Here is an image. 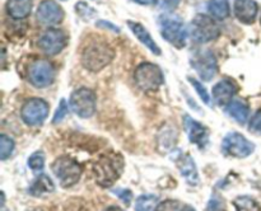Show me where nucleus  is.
<instances>
[{
  "label": "nucleus",
  "instance_id": "obj_10",
  "mask_svg": "<svg viewBox=\"0 0 261 211\" xmlns=\"http://www.w3.org/2000/svg\"><path fill=\"white\" fill-rule=\"evenodd\" d=\"M20 114L28 126H38L48 116V104L41 98H31L23 104Z\"/></svg>",
  "mask_w": 261,
  "mask_h": 211
},
{
  "label": "nucleus",
  "instance_id": "obj_22",
  "mask_svg": "<svg viewBox=\"0 0 261 211\" xmlns=\"http://www.w3.org/2000/svg\"><path fill=\"white\" fill-rule=\"evenodd\" d=\"M206 8H208V12L211 13L212 17L219 20L226 19L231 13L228 0H209Z\"/></svg>",
  "mask_w": 261,
  "mask_h": 211
},
{
  "label": "nucleus",
  "instance_id": "obj_28",
  "mask_svg": "<svg viewBox=\"0 0 261 211\" xmlns=\"http://www.w3.org/2000/svg\"><path fill=\"white\" fill-rule=\"evenodd\" d=\"M189 80H190L191 85L194 86V89L196 91V93L199 94V97L201 98V101H203L205 104H208V106H211V104H212L211 103V97H209V94H208V92H206L205 86H204L203 84L200 83V81H198L196 79H194V78H189Z\"/></svg>",
  "mask_w": 261,
  "mask_h": 211
},
{
  "label": "nucleus",
  "instance_id": "obj_32",
  "mask_svg": "<svg viewBox=\"0 0 261 211\" xmlns=\"http://www.w3.org/2000/svg\"><path fill=\"white\" fill-rule=\"evenodd\" d=\"M114 193L120 198V200L124 201L125 205H130L133 198L132 191L125 190V188H116V190H114Z\"/></svg>",
  "mask_w": 261,
  "mask_h": 211
},
{
  "label": "nucleus",
  "instance_id": "obj_34",
  "mask_svg": "<svg viewBox=\"0 0 261 211\" xmlns=\"http://www.w3.org/2000/svg\"><path fill=\"white\" fill-rule=\"evenodd\" d=\"M96 25L98 28H102V29H109V31H114V32L119 33L120 32V28L117 25H115L114 23L109 22V20H98L96 23Z\"/></svg>",
  "mask_w": 261,
  "mask_h": 211
},
{
  "label": "nucleus",
  "instance_id": "obj_37",
  "mask_svg": "<svg viewBox=\"0 0 261 211\" xmlns=\"http://www.w3.org/2000/svg\"><path fill=\"white\" fill-rule=\"evenodd\" d=\"M180 211H195V208L191 207L190 205H182V206H181Z\"/></svg>",
  "mask_w": 261,
  "mask_h": 211
},
{
  "label": "nucleus",
  "instance_id": "obj_15",
  "mask_svg": "<svg viewBox=\"0 0 261 211\" xmlns=\"http://www.w3.org/2000/svg\"><path fill=\"white\" fill-rule=\"evenodd\" d=\"M234 17L244 24H252L257 15V4L254 0H234Z\"/></svg>",
  "mask_w": 261,
  "mask_h": 211
},
{
  "label": "nucleus",
  "instance_id": "obj_21",
  "mask_svg": "<svg viewBox=\"0 0 261 211\" xmlns=\"http://www.w3.org/2000/svg\"><path fill=\"white\" fill-rule=\"evenodd\" d=\"M226 112L232 118L236 119L239 124L244 125L247 121V117H249V106L242 99H233L227 106Z\"/></svg>",
  "mask_w": 261,
  "mask_h": 211
},
{
  "label": "nucleus",
  "instance_id": "obj_14",
  "mask_svg": "<svg viewBox=\"0 0 261 211\" xmlns=\"http://www.w3.org/2000/svg\"><path fill=\"white\" fill-rule=\"evenodd\" d=\"M184 124H185V129L188 131L189 139L193 144L198 145L199 147L204 149L208 145L209 141V131L204 125L198 122L196 119L191 118L189 114L184 117Z\"/></svg>",
  "mask_w": 261,
  "mask_h": 211
},
{
  "label": "nucleus",
  "instance_id": "obj_24",
  "mask_svg": "<svg viewBox=\"0 0 261 211\" xmlns=\"http://www.w3.org/2000/svg\"><path fill=\"white\" fill-rule=\"evenodd\" d=\"M234 206H236L237 211H260L259 205L255 200L247 196H240L234 200Z\"/></svg>",
  "mask_w": 261,
  "mask_h": 211
},
{
  "label": "nucleus",
  "instance_id": "obj_8",
  "mask_svg": "<svg viewBox=\"0 0 261 211\" xmlns=\"http://www.w3.org/2000/svg\"><path fill=\"white\" fill-rule=\"evenodd\" d=\"M224 154L234 158H247L255 150V145L239 132H229L222 142Z\"/></svg>",
  "mask_w": 261,
  "mask_h": 211
},
{
  "label": "nucleus",
  "instance_id": "obj_9",
  "mask_svg": "<svg viewBox=\"0 0 261 211\" xmlns=\"http://www.w3.org/2000/svg\"><path fill=\"white\" fill-rule=\"evenodd\" d=\"M190 63L204 81H211L218 73V64H217L216 56L211 50L198 51Z\"/></svg>",
  "mask_w": 261,
  "mask_h": 211
},
{
  "label": "nucleus",
  "instance_id": "obj_19",
  "mask_svg": "<svg viewBox=\"0 0 261 211\" xmlns=\"http://www.w3.org/2000/svg\"><path fill=\"white\" fill-rule=\"evenodd\" d=\"M54 191H55V186H54L50 177L46 174L38 175L28 188V193L35 196V197H43V196L53 193Z\"/></svg>",
  "mask_w": 261,
  "mask_h": 211
},
{
  "label": "nucleus",
  "instance_id": "obj_5",
  "mask_svg": "<svg viewBox=\"0 0 261 211\" xmlns=\"http://www.w3.org/2000/svg\"><path fill=\"white\" fill-rule=\"evenodd\" d=\"M134 80L142 91L153 92L162 85L165 76L158 65L152 63H143L135 69Z\"/></svg>",
  "mask_w": 261,
  "mask_h": 211
},
{
  "label": "nucleus",
  "instance_id": "obj_35",
  "mask_svg": "<svg viewBox=\"0 0 261 211\" xmlns=\"http://www.w3.org/2000/svg\"><path fill=\"white\" fill-rule=\"evenodd\" d=\"M208 211H223V205L218 198H212L208 205Z\"/></svg>",
  "mask_w": 261,
  "mask_h": 211
},
{
  "label": "nucleus",
  "instance_id": "obj_4",
  "mask_svg": "<svg viewBox=\"0 0 261 211\" xmlns=\"http://www.w3.org/2000/svg\"><path fill=\"white\" fill-rule=\"evenodd\" d=\"M54 174L60 182L61 187L68 188L75 185L82 175V165L70 157H59L51 165Z\"/></svg>",
  "mask_w": 261,
  "mask_h": 211
},
{
  "label": "nucleus",
  "instance_id": "obj_7",
  "mask_svg": "<svg viewBox=\"0 0 261 211\" xmlns=\"http://www.w3.org/2000/svg\"><path fill=\"white\" fill-rule=\"evenodd\" d=\"M219 25L212 17L198 14L191 23V37L198 43H206L219 37Z\"/></svg>",
  "mask_w": 261,
  "mask_h": 211
},
{
  "label": "nucleus",
  "instance_id": "obj_38",
  "mask_svg": "<svg viewBox=\"0 0 261 211\" xmlns=\"http://www.w3.org/2000/svg\"><path fill=\"white\" fill-rule=\"evenodd\" d=\"M105 211H122V210L120 207H117V206H111V207H107Z\"/></svg>",
  "mask_w": 261,
  "mask_h": 211
},
{
  "label": "nucleus",
  "instance_id": "obj_17",
  "mask_svg": "<svg viewBox=\"0 0 261 211\" xmlns=\"http://www.w3.org/2000/svg\"><path fill=\"white\" fill-rule=\"evenodd\" d=\"M176 164L180 169L181 175L188 180L189 185L198 186L199 185V174L198 168H196L195 162L189 154H180L176 158Z\"/></svg>",
  "mask_w": 261,
  "mask_h": 211
},
{
  "label": "nucleus",
  "instance_id": "obj_30",
  "mask_svg": "<svg viewBox=\"0 0 261 211\" xmlns=\"http://www.w3.org/2000/svg\"><path fill=\"white\" fill-rule=\"evenodd\" d=\"M250 131L254 132L256 135H261V109L255 113V116L252 117L251 121L249 125Z\"/></svg>",
  "mask_w": 261,
  "mask_h": 211
},
{
  "label": "nucleus",
  "instance_id": "obj_29",
  "mask_svg": "<svg viewBox=\"0 0 261 211\" xmlns=\"http://www.w3.org/2000/svg\"><path fill=\"white\" fill-rule=\"evenodd\" d=\"M66 113H68V104H66L65 99H61L60 104L58 107V111L55 112V116H54L53 122L54 124H59V122L63 121L65 118Z\"/></svg>",
  "mask_w": 261,
  "mask_h": 211
},
{
  "label": "nucleus",
  "instance_id": "obj_16",
  "mask_svg": "<svg viewBox=\"0 0 261 211\" xmlns=\"http://www.w3.org/2000/svg\"><path fill=\"white\" fill-rule=\"evenodd\" d=\"M237 92V86L233 81L223 79L217 83L213 88V98L218 106H228Z\"/></svg>",
  "mask_w": 261,
  "mask_h": 211
},
{
  "label": "nucleus",
  "instance_id": "obj_3",
  "mask_svg": "<svg viewBox=\"0 0 261 211\" xmlns=\"http://www.w3.org/2000/svg\"><path fill=\"white\" fill-rule=\"evenodd\" d=\"M161 35L168 43L177 48H184L188 40V31L182 20L176 15L165 14L160 18Z\"/></svg>",
  "mask_w": 261,
  "mask_h": 211
},
{
  "label": "nucleus",
  "instance_id": "obj_18",
  "mask_svg": "<svg viewBox=\"0 0 261 211\" xmlns=\"http://www.w3.org/2000/svg\"><path fill=\"white\" fill-rule=\"evenodd\" d=\"M127 25H129L130 31L135 35V37H137L145 47H148V50H149L150 52L154 53V55H161L160 46L155 43V41L153 40V37L150 36V33L148 32V29L144 25L137 22H132V20L127 22Z\"/></svg>",
  "mask_w": 261,
  "mask_h": 211
},
{
  "label": "nucleus",
  "instance_id": "obj_31",
  "mask_svg": "<svg viewBox=\"0 0 261 211\" xmlns=\"http://www.w3.org/2000/svg\"><path fill=\"white\" fill-rule=\"evenodd\" d=\"M180 203L177 202V201H165L163 203H161L160 206L157 207V211H180L181 208Z\"/></svg>",
  "mask_w": 261,
  "mask_h": 211
},
{
  "label": "nucleus",
  "instance_id": "obj_25",
  "mask_svg": "<svg viewBox=\"0 0 261 211\" xmlns=\"http://www.w3.org/2000/svg\"><path fill=\"white\" fill-rule=\"evenodd\" d=\"M13 150H14V141H13V139L8 136V135L3 134L0 136V159H8L12 155Z\"/></svg>",
  "mask_w": 261,
  "mask_h": 211
},
{
  "label": "nucleus",
  "instance_id": "obj_6",
  "mask_svg": "<svg viewBox=\"0 0 261 211\" xmlns=\"http://www.w3.org/2000/svg\"><path fill=\"white\" fill-rule=\"evenodd\" d=\"M96 93L92 89L79 88L70 94V108L76 116L82 118L92 117L96 112Z\"/></svg>",
  "mask_w": 261,
  "mask_h": 211
},
{
  "label": "nucleus",
  "instance_id": "obj_2",
  "mask_svg": "<svg viewBox=\"0 0 261 211\" xmlns=\"http://www.w3.org/2000/svg\"><path fill=\"white\" fill-rule=\"evenodd\" d=\"M114 58V50L106 42H92L82 53V64L89 71L102 70Z\"/></svg>",
  "mask_w": 261,
  "mask_h": 211
},
{
  "label": "nucleus",
  "instance_id": "obj_39",
  "mask_svg": "<svg viewBox=\"0 0 261 211\" xmlns=\"http://www.w3.org/2000/svg\"><path fill=\"white\" fill-rule=\"evenodd\" d=\"M2 211H5V210H4V208H2Z\"/></svg>",
  "mask_w": 261,
  "mask_h": 211
},
{
  "label": "nucleus",
  "instance_id": "obj_11",
  "mask_svg": "<svg viewBox=\"0 0 261 211\" xmlns=\"http://www.w3.org/2000/svg\"><path fill=\"white\" fill-rule=\"evenodd\" d=\"M68 43V36L65 32L58 28H51L47 29L42 36L40 37L38 45L42 48V51L47 55H58L59 52L64 50V47Z\"/></svg>",
  "mask_w": 261,
  "mask_h": 211
},
{
  "label": "nucleus",
  "instance_id": "obj_23",
  "mask_svg": "<svg viewBox=\"0 0 261 211\" xmlns=\"http://www.w3.org/2000/svg\"><path fill=\"white\" fill-rule=\"evenodd\" d=\"M160 206L158 197L154 195H142L138 197L135 202V210L137 211H155Z\"/></svg>",
  "mask_w": 261,
  "mask_h": 211
},
{
  "label": "nucleus",
  "instance_id": "obj_12",
  "mask_svg": "<svg viewBox=\"0 0 261 211\" xmlns=\"http://www.w3.org/2000/svg\"><path fill=\"white\" fill-rule=\"evenodd\" d=\"M55 79V70L51 63L46 60H36L30 68V80L37 88L48 86Z\"/></svg>",
  "mask_w": 261,
  "mask_h": 211
},
{
  "label": "nucleus",
  "instance_id": "obj_13",
  "mask_svg": "<svg viewBox=\"0 0 261 211\" xmlns=\"http://www.w3.org/2000/svg\"><path fill=\"white\" fill-rule=\"evenodd\" d=\"M36 18L38 22L45 25H55L63 20L64 12L60 5L54 0H43L38 5Z\"/></svg>",
  "mask_w": 261,
  "mask_h": 211
},
{
  "label": "nucleus",
  "instance_id": "obj_33",
  "mask_svg": "<svg viewBox=\"0 0 261 211\" xmlns=\"http://www.w3.org/2000/svg\"><path fill=\"white\" fill-rule=\"evenodd\" d=\"M155 4L163 10H173L180 4V0H157Z\"/></svg>",
  "mask_w": 261,
  "mask_h": 211
},
{
  "label": "nucleus",
  "instance_id": "obj_20",
  "mask_svg": "<svg viewBox=\"0 0 261 211\" xmlns=\"http://www.w3.org/2000/svg\"><path fill=\"white\" fill-rule=\"evenodd\" d=\"M32 9V0H8L7 12L14 19H24Z\"/></svg>",
  "mask_w": 261,
  "mask_h": 211
},
{
  "label": "nucleus",
  "instance_id": "obj_40",
  "mask_svg": "<svg viewBox=\"0 0 261 211\" xmlns=\"http://www.w3.org/2000/svg\"><path fill=\"white\" fill-rule=\"evenodd\" d=\"M64 2H65V0H64Z\"/></svg>",
  "mask_w": 261,
  "mask_h": 211
},
{
  "label": "nucleus",
  "instance_id": "obj_36",
  "mask_svg": "<svg viewBox=\"0 0 261 211\" xmlns=\"http://www.w3.org/2000/svg\"><path fill=\"white\" fill-rule=\"evenodd\" d=\"M132 2L137 3V4H140V5H149V4H153V3H155L157 0H132Z\"/></svg>",
  "mask_w": 261,
  "mask_h": 211
},
{
  "label": "nucleus",
  "instance_id": "obj_26",
  "mask_svg": "<svg viewBox=\"0 0 261 211\" xmlns=\"http://www.w3.org/2000/svg\"><path fill=\"white\" fill-rule=\"evenodd\" d=\"M45 165V155L42 152H36L28 159V167L33 170V172H41Z\"/></svg>",
  "mask_w": 261,
  "mask_h": 211
},
{
  "label": "nucleus",
  "instance_id": "obj_27",
  "mask_svg": "<svg viewBox=\"0 0 261 211\" xmlns=\"http://www.w3.org/2000/svg\"><path fill=\"white\" fill-rule=\"evenodd\" d=\"M75 9H76V13H78V14L81 15V17L83 18L84 20L92 19V18L96 17V14H97L96 10H94L93 8L89 7V5L87 4L86 2H79V3H76Z\"/></svg>",
  "mask_w": 261,
  "mask_h": 211
},
{
  "label": "nucleus",
  "instance_id": "obj_1",
  "mask_svg": "<svg viewBox=\"0 0 261 211\" xmlns=\"http://www.w3.org/2000/svg\"><path fill=\"white\" fill-rule=\"evenodd\" d=\"M124 170V158L119 153L110 152L103 154L93 164V173L97 183L102 187L114 185Z\"/></svg>",
  "mask_w": 261,
  "mask_h": 211
}]
</instances>
